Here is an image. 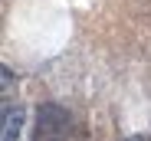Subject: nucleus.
I'll return each instance as SVG.
<instances>
[{"label": "nucleus", "instance_id": "f257e3e1", "mask_svg": "<svg viewBox=\"0 0 151 141\" xmlns=\"http://www.w3.org/2000/svg\"><path fill=\"white\" fill-rule=\"evenodd\" d=\"M66 128H69V112L63 105L46 102L36 108V141H56L63 138Z\"/></svg>", "mask_w": 151, "mask_h": 141}, {"label": "nucleus", "instance_id": "f03ea898", "mask_svg": "<svg viewBox=\"0 0 151 141\" xmlns=\"http://www.w3.org/2000/svg\"><path fill=\"white\" fill-rule=\"evenodd\" d=\"M20 131H23V112L13 105H4V135H0V141H17Z\"/></svg>", "mask_w": 151, "mask_h": 141}, {"label": "nucleus", "instance_id": "7ed1b4c3", "mask_svg": "<svg viewBox=\"0 0 151 141\" xmlns=\"http://www.w3.org/2000/svg\"><path fill=\"white\" fill-rule=\"evenodd\" d=\"M0 79H4V92H0V95H4V99H10V95H13V72H10V66H4V69H0Z\"/></svg>", "mask_w": 151, "mask_h": 141}, {"label": "nucleus", "instance_id": "20e7f679", "mask_svg": "<svg viewBox=\"0 0 151 141\" xmlns=\"http://www.w3.org/2000/svg\"><path fill=\"white\" fill-rule=\"evenodd\" d=\"M56 141H63V138H56Z\"/></svg>", "mask_w": 151, "mask_h": 141}, {"label": "nucleus", "instance_id": "39448f33", "mask_svg": "<svg viewBox=\"0 0 151 141\" xmlns=\"http://www.w3.org/2000/svg\"><path fill=\"white\" fill-rule=\"evenodd\" d=\"M132 141H135V138H132Z\"/></svg>", "mask_w": 151, "mask_h": 141}]
</instances>
